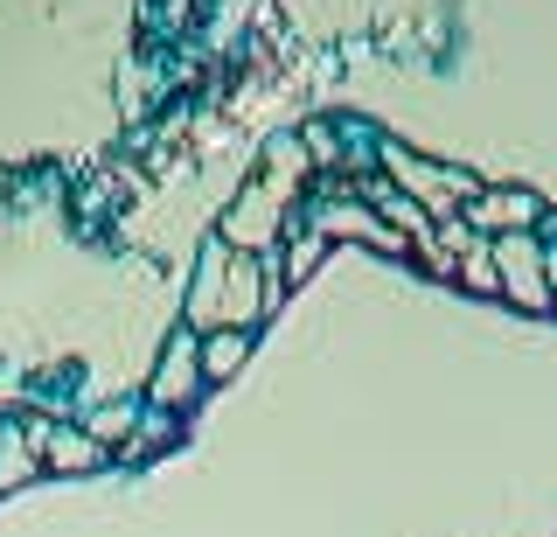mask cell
Segmentation results:
<instances>
[{
  "mask_svg": "<svg viewBox=\"0 0 557 537\" xmlns=\"http://www.w3.org/2000/svg\"><path fill=\"white\" fill-rule=\"evenodd\" d=\"M495 252V280H502V293H509L516 307H550V258L536 252V237L530 231H516V237H502V245H487Z\"/></svg>",
  "mask_w": 557,
  "mask_h": 537,
  "instance_id": "6da1fadb",
  "label": "cell"
},
{
  "mask_svg": "<svg viewBox=\"0 0 557 537\" xmlns=\"http://www.w3.org/2000/svg\"><path fill=\"white\" fill-rule=\"evenodd\" d=\"M383 161H391V182L405 188V203L425 196V217H460V196H474V182H467V175H440V168L411 161L405 147H383Z\"/></svg>",
  "mask_w": 557,
  "mask_h": 537,
  "instance_id": "7a4b0ae2",
  "label": "cell"
},
{
  "mask_svg": "<svg viewBox=\"0 0 557 537\" xmlns=\"http://www.w3.org/2000/svg\"><path fill=\"white\" fill-rule=\"evenodd\" d=\"M196 391H202V335H196V328H182V335L168 342L161 370H153V405H161V412H182Z\"/></svg>",
  "mask_w": 557,
  "mask_h": 537,
  "instance_id": "3957f363",
  "label": "cell"
},
{
  "mask_svg": "<svg viewBox=\"0 0 557 537\" xmlns=\"http://www.w3.org/2000/svg\"><path fill=\"white\" fill-rule=\"evenodd\" d=\"M467 231H502V237H516V231H530V217H536V196L530 188H474V203H467Z\"/></svg>",
  "mask_w": 557,
  "mask_h": 537,
  "instance_id": "277c9868",
  "label": "cell"
},
{
  "mask_svg": "<svg viewBox=\"0 0 557 537\" xmlns=\"http://www.w3.org/2000/svg\"><path fill=\"white\" fill-rule=\"evenodd\" d=\"M313 237H370V245H383V252L405 245L391 223H376L370 210H356V203H335V210H321V217H313Z\"/></svg>",
  "mask_w": 557,
  "mask_h": 537,
  "instance_id": "5b68a950",
  "label": "cell"
},
{
  "mask_svg": "<svg viewBox=\"0 0 557 537\" xmlns=\"http://www.w3.org/2000/svg\"><path fill=\"white\" fill-rule=\"evenodd\" d=\"M98 461H104V447H98L84 426H49L42 467H57V475H84V467H98Z\"/></svg>",
  "mask_w": 557,
  "mask_h": 537,
  "instance_id": "8992f818",
  "label": "cell"
},
{
  "mask_svg": "<svg viewBox=\"0 0 557 537\" xmlns=\"http://www.w3.org/2000/svg\"><path fill=\"white\" fill-rule=\"evenodd\" d=\"M244 356H251V328H209V335H202V385L237 377Z\"/></svg>",
  "mask_w": 557,
  "mask_h": 537,
  "instance_id": "52a82bcc",
  "label": "cell"
},
{
  "mask_svg": "<svg viewBox=\"0 0 557 537\" xmlns=\"http://www.w3.org/2000/svg\"><path fill=\"white\" fill-rule=\"evenodd\" d=\"M453 272H460L474 293H502V280H495V252H487V245H467L460 258H453Z\"/></svg>",
  "mask_w": 557,
  "mask_h": 537,
  "instance_id": "ba28073f",
  "label": "cell"
},
{
  "mask_svg": "<svg viewBox=\"0 0 557 537\" xmlns=\"http://www.w3.org/2000/svg\"><path fill=\"white\" fill-rule=\"evenodd\" d=\"M126 426H133V405H104V412H91V426H84V432H91V440L104 447L112 432H126Z\"/></svg>",
  "mask_w": 557,
  "mask_h": 537,
  "instance_id": "9c48e42d",
  "label": "cell"
},
{
  "mask_svg": "<svg viewBox=\"0 0 557 537\" xmlns=\"http://www.w3.org/2000/svg\"><path fill=\"white\" fill-rule=\"evenodd\" d=\"M313 258H321V237H300V245H293V272H286V280H300V266H313Z\"/></svg>",
  "mask_w": 557,
  "mask_h": 537,
  "instance_id": "30bf717a",
  "label": "cell"
}]
</instances>
